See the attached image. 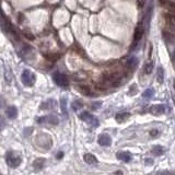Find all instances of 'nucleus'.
<instances>
[{
  "mask_svg": "<svg viewBox=\"0 0 175 175\" xmlns=\"http://www.w3.org/2000/svg\"><path fill=\"white\" fill-rule=\"evenodd\" d=\"M173 100H174V103H175V95H174V96H173Z\"/></svg>",
  "mask_w": 175,
  "mask_h": 175,
  "instance_id": "obj_28",
  "label": "nucleus"
},
{
  "mask_svg": "<svg viewBox=\"0 0 175 175\" xmlns=\"http://www.w3.org/2000/svg\"><path fill=\"white\" fill-rule=\"evenodd\" d=\"M31 131H33V128H26L25 132H24V136H28L31 134Z\"/></svg>",
  "mask_w": 175,
  "mask_h": 175,
  "instance_id": "obj_24",
  "label": "nucleus"
},
{
  "mask_svg": "<svg viewBox=\"0 0 175 175\" xmlns=\"http://www.w3.org/2000/svg\"><path fill=\"white\" fill-rule=\"evenodd\" d=\"M83 160H85V162L88 163V164H96L97 163V160H96V158H95V156H93V154H91V153L85 154Z\"/></svg>",
  "mask_w": 175,
  "mask_h": 175,
  "instance_id": "obj_12",
  "label": "nucleus"
},
{
  "mask_svg": "<svg viewBox=\"0 0 175 175\" xmlns=\"http://www.w3.org/2000/svg\"><path fill=\"white\" fill-rule=\"evenodd\" d=\"M4 125H6V124H4V121H3V118L0 117V130H2V128L4 127Z\"/></svg>",
  "mask_w": 175,
  "mask_h": 175,
  "instance_id": "obj_25",
  "label": "nucleus"
},
{
  "mask_svg": "<svg viewBox=\"0 0 175 175\" xmlns=\"http://www.w3.org/2000/svg\"><path fill=\"white\" fill-rule=\"evenodd\" d=\"M53 79H54L55 83L61 88H67L69 85V80H68L67 76H65L64 74H60V72H55L53 75Z\"/></svg>",
  "mask_w": 175,
  "mask_h": 175,
  "instance_id": "obj_3",
  "label": "nucleus"
},
{
  "mask_svg": "<svg viewBox=\"0 0 175 175\" xmlns=\"http://www.w3.org/2000/svg\"><path fill=\"white\" fill-rule=\"evenodd\" d=\"M157 81L159 83H163V81H164V70H163L162 67L158 68V71H157Z\"/></svg>",
  "mask_w": 175,
  "mask_h": 175,
  "instance_id": "obj_16",
  "label": "nucleus"
},
{
  "mask_svg": "<svg viewBox=\"0 0 175 175\" xmlns=\"http://www.w3.org/2000/svg\"><path fill=\"white\" fill-rule=\"evenodd\" d=\"M116 157H117V159H118V160L123 161V162H126V163L130 162V161H131V159H132L131 153H129V152H127V151L118 152V153L116 154Z\"/></svg>",
  "mask_w": 175,
  "mask_h": 175,
  "instance_id": "obj_7",
  "label": "nucleus"
},
{
  "mask_svg": "<svg viewBox=\"0 0 175 175\" xmlns=\"http://www.w3.org/2000/svg\"><path fill=\"white\" fill-rule=\"evenodd\" d=\"M97 142H99V145L102 146V147H108V146H111V143H112V139H111V137L108 136L107 134H102L99 136Z\"/></svg>",
  "mask_w": 175,
  "mask_h": 175,
  "instance_id": "obj_6",
  "label": "nucleus"
},
{
  "mask_svg": "<svg viewBox=\"0 0 175 175\" xmlns=\"http://www.w3.org/2000/svg\"><path fill=\"white\" fill-rule=\"evenodd\" d=\"M165 111H167V107L164 104H156L149 108V112L153 115H162L165 113Z\"/></svg>",
  "mask_w": 175,
  "mask_h": 175,
  "instance_id": "obj_5",
  "label": "nucleus"
},
{
  "mask_svg": "<svg viewBox=\"0 0 175 175\" xmlns=\"http://www.w3.org/2000/svg\"><path fill=\"white\" fill-rule=\"evenodd\" d=\"M151 152L154 154V156H157V157L162 156V154L164 153V148H163L162 146H153V148H152Z\"/></svg>",
  "mask_w": 175,
  "mask_h": 175,
  "instance_id": "obj_14",
  "label": "nucleus"
},
{
  "mask_svg": "<svg viewBox=\"0 0 175 175\" xmlns=\"http://www.w3.org/2000/svg\"><path fill=\"white\" fill-rule=\"evenodd\" d=\"M146 163H147V164H152V163H153V161H152V160H146Z\"/></svg>",
  "mask_w": 175,
  "mask_h": 175,
  "instance_id": "obj_27",
  "label": "nucleus"
},
{
  "mask_svg": "<svg viewBox=\"0 0 175 175\" xmlns=\"http://www.w3.org/2000/svg\"><path fill=\"white\" fill-rule=\"evenodd\" d=\"M21 78H22V82H23V85H25L26 87H32V85H34L35 81H36V77H35V75L28 69L23 70Z\"/></svg>",
  "mask_w": 175,
  "mask_h": 175,
  "instance_id": "obj_1",
  "label": "nucleus"
},
{
  "mask_svg": "<svg viewBox=\"0 0 175 175\" xmlns=\"http://www.w3.org/2000/svg\"><path fill=\"white\" fill-rule=\"evenodd\" d=\"M6 159H7V163L9 164V167H14V169L19 167L22 162L21 157H20L18 153H15V152H8Z\"/></svg>",
  "mask_w": 175,
  "mask_h": 175,
  "instance_id": "obj_2",
  "label": "nucleus"
},
{
  "mask_svg": "<svg viewBox=\"0 0 175 175\" xmlns=\"http://www.w3.org/2000/svg\"><path fill=\"white\" fill-rule=\"evenodd\" d=\"M44 163H45V160L44 159H36L33 163V167H34L35 171H39V170L43 169Z\"/></svg>",
  "mask_w": 175,
  "mask_h": 175,
  "instance_id": "obj_15",
  "label": "nucleus"
},
{
  "mask_svg": "<svg viewBox=\"0 0 175 175\" xmlns=\"http://www.w3.org/2000/svg\"><path fill=\"white\" fill-rule=\"evenodd\" d=\"M159 2H160V4L162 7L173 11L175 13V2L174 1H171V0H159Z\"/></svg>",
  "mask_w": 175,
  "mask_h": 175,
  "instance_id": "obj_10",
  "label": "nucleus"
},
{
  "mask_svg": "<svg viewBox=\"0 0 175 175\" xmlns=\"http://www.w3.org/2000/svg\"><path fill=\"white\" fill-rule=\"evenodd\" d=\"M60 104H61V111H63L64 115H65V116H67V115H68V111H67V99H66L65 96L61 97Z\"/></svg>",
  "mask_w": 175,
  "mask_h": 175,
  "instance_id": "obj_19",
  "label": "nucleus"
},
{
  "mask_svg": "<svg viewBox=\"0 0 175 175\" xmlns=\"http://www.w3.org/2000/svg\"><path fill=\"white\" fill-rule=\"evenodd\" d=\"M56 107V102L54 100H48V101L44 102L41 105L42 110H53V108Z\"/></svg>",
  "mask_w": 175,
  "mask_h": 175,
  "instance_id": "obj_11",
  "label": "nucleus"
},
{
  "mask_svg": "<svg viewBox=\"0 0 175 175\" xmlns=\"http://www.w3.org/2000/svg\"><path fill=\"white\" fill-rule=\"evenodd\" d=\"M153 94H154V90L152 88H149L143 92L142 96H143V99H151V97L153 96Z\"/></svg>",
  "mask_w": 175,
  "mask_h": 175,
  "instance_id": "obj_21",
  "label": "nucleus"
},
{
  "mask_svg": "<svg viewBox=\"0 0 175 175\" xmlns=\"http://www.w3.org/2000/svg\"><path fill=\"white\" fill-rule=\"evenodd\" d=\"M6 114H7V116H8V118H10V119L17 118L18 108L15 107V106H9V107H7V110H6Z\"/></svg>",
  "mask_w": 175,
  "mask_h": 175,
  "instance_id": "obj_9",
  "label": "nucleus"
},
{
  "mask_svg": "<svg viewBox=\"0 0 175 175\" xmlns=\"http://www.w3.org/2000/svg\"><path fill=\"white\" fill-rule=\"evenodd\" d=\"M61 157H63V152H59V153H57V159H61Z\"/></svg>",
  "mask_w": 175,
  "mask_h": 175,
  "instance_id": "obj_26",
  "label": "nucleus"
},
{
  "mask_svg": "<svg viewBox=\"0 0 175 175\" xmlns=\"http://www.w3.org/2000/svg\"><path fill=\"white\" fill-rule=\"evenodd\" d=\"M130 114L127 112H124V113H118V114L115 116V119H116L118 123H123L124 121H126L127 118H129Z\"/></svg>",
  "mask_w": 175,
  "mask_h": 175,
  "instance_id": "obj_13",
  "label": "nucleus"
},
{
  "mask_svg": "<svg viewBox=\"0 0 175 175\" xmlns=\"http://www.w3.org/2000/svg\"><path fill=\"white\" fill-rule=\"evenodd\" d=\"M159 135H160V132H159L158 129H152L151 131H150V136L151 137H157V136H159Z\"/></svg>",
  "mask_w": 175,
  "mask_h": 175,
  "instance_id": "obj_23",
  "label": "nucleus"
},
{
  "mask_svg": "<svg viewBox=\"0 0 175 175\" xmlns=\"http://www.w3.org/2000/svg\"><path fill=\"white\" fill-rule=\"evenodd\" d=\"M80 107H82V103H81V101H75L74 103H72V110L74 111H78Z\"/></svg>",
  "mask_w": 175,
  "mask_h": 175,
  "instance_id": "obj_22",
  "label": "nucleus"
},
{
  "mask_svg": "<svg viewBox=\"0 0 175 175\" xmlns=\"http://www.w3.org/2000/svg\"><path fill=\"white\" fill-rule=\"evenodd\" d=\"M137 65H138V58L137 57H131V58L128 59L127 61V66L129 69H135V68L137 67Z\"/></svg>",
  "mask_w": 175,
  "mask_h": 175,
  "instance_id": "obj_17",
  "label": "nucleus"
},
{
  "mask_svg": "<svg viewBox=\"0 0 175 175\" xmlns=\"http://www.w3.org/2000/svg\"><path fill=\"white\" fill-rule=\"evenodd\" d=\"M142 34H143V28H141V26H139V28H137L136 32H135V45H136V43L139 41V39L142 37Z\"/></svg>",
  "mask_w": 175,
  "mask_h": 175,
  "instance_id": "obj_18",
  "label": "nucleus"
},
{
  "mask_svg": "<svg viewBox=\"0 0 175 175\" xmlns=\"http://www.w3.org/2000/svg\"><path fill=\"white\" fill-rule=\"evenodd\" d=\"M80 118L82 121H85V123H88L92 127H97L99 126V119L95 116H93L92 114H90L89 112H82L80 114Z\"/></svg>",
  "mask_w": 175,
  "mask_h": 175,
  "instance_id": "obj_4",
  "label": "nucleus"
},
{
  "mask_svg": "<svg viewBox=\"0 0 175 175\" xmlns=\"http://www.w3.org/2000/svg\"><path fill=\"white\" fill-rule=\"evenodd\" d=\"M153 66H154L153 61H152V60L148 61V63L146 64V66H145V74H147V75L151 74L152 70H153Z\"/></svg>",
  "mask_w": 175,
  "mask_h": 175,
  "instance_id": "obj_20",
  "label": "nucleus"
},
{
  "mask_svg": "<svg viewBox=\"0 0 175 175\" xmlns=\"http://www.w3.org/2000/svg\"><path fill=\"white\" fill-rule=\"evenodd\" d=\"M37 121H39V123H44V121H48V123H52L54 124V125H56V124H58V118H57L55 115H48V116H45V117H41V118H37Z\"/></svg>",
  "mask_w": 175,
  "mask_h": 175,
  "instance_id": "obj_8",
  "label": "nucleus"
}]
</instances>
